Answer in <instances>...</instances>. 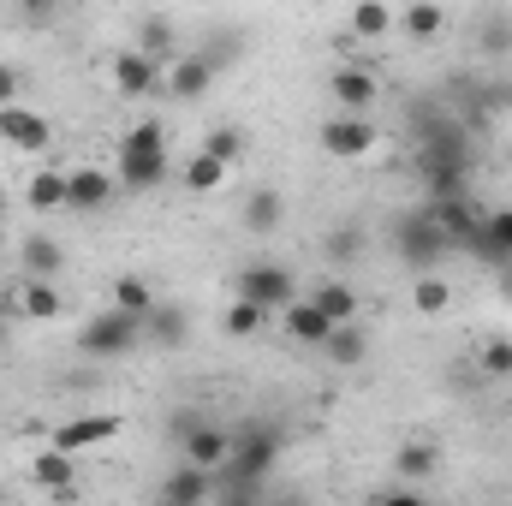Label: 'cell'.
Here are the masks:
<instances>
[{"label":"cell","mask_w":512,"mask_h":506,"mask_svg":"<svg viewBox=\"0 0 512 506\" xmlns=\"http://www.w3.org/2000/svg\"><path fill=\"white\" fill-rule=\"evenodd\" d=\"M364 245H370L364 227H358V221H340V227L322 239V256H328V268H352V262L364 256Z\"/></svg>","instance_id":"24"},{"label":"cell","mask_w":512,"mask_h":506,"mask_svg":"<svg viewBox=\"0 0 512 506\" xmlns=\"http://www.w3.org/2000/svg\"><path fill=\"white\" fill-rule=\"evenodd\" d=\"M429 215L441 221V233H447L459 251H465V239H471V233H477V221H483V215L471 209V197H441V203H429Z\"/></svg>","instance_id":"20"},{"label":"cell","mask_w":512,"mask_h":506,"mask_svg":"<svg viewBox=\"0 0 512 506\" xmlns=\"http://www.w3.org/2000/svg\"><path fill=\"white\" fill-rule=\"evenodd\" d=\"M126 423H120V411H96V417H72V423H60L54 429V447H66V453H90V447H102V441H114Z\"/></svg>","instance_id":"13"},{"label":"cell","mask_w":512,"mask_h":506,"mask_svg":"<svg viewBox=\"0 0 512 506\" xmlns=\"http://www.w3.org/2000/svg\"><path fill=\"white\" fill-rule=\"evenodd\" d=\"M328 364H340V370H352V364H364V352H370V340L358 334V322H334L328 328V340L316 346Z\"/></svg>","instance_id":"21"},{"label":"cell","mask_w":512,"mask_h":506,"mask_svg":"<svg viewBox=\"0 0 512 506\" xmlns=\"http://www.w3.org/2000/svg\"><path fill=\"white\" fill-rule=\"evenodd\" d=\"M18 310H24L30 322H54L66 304H60V292H54L48 280H24V292H18Z\"/></svg>","instance_id":"28"},{"label":"cell","mask_w":512,"mask_h":506,"mask_svg":"<svg viewBox=\"0 0 512 506\" xmlns=\"http://www.w3.org/2000/svg\"><path fill=\"white\" fill-rule=\"evenodd\" d=\"M30 471H36V483H42V489H54L60 501H72V495H78V483H72V453H66V447L36 453V459H30Z\"/></svg>","instance_id":"22"},{"label":"cell","mask_w":512,"mask_h":506,"mask_svg":"<svg viewBox=\"0 0 512 506\" xmlns=\"http://www.w3.org/2000/svg\"><path fill=\"white\" fill-rule=\"evenodd\" d=\"M417 167H471V126L459 114L435 120L417 137Z\"/></svg>","instance_id":"5"},{"label":"cell","mask_w":512,"mask_h":506,"mask_svg":"<svg viewBox=\"0 0 512 506\" xmlns=\"http://www.w3.org/2000/svg\"><path fill=\"white\" fill-rule=\"evenodd\" d=\"M310 298H316V304H322V310H328L334 322H358V292H352L346 280H322V286H316Z\"/></svg>","instance_id":"32"},{"label":"cell","mask_w":512,"mask_h":506,"mask_svg":"<svg viewBox=\"0 0 512 506\" xmlns=\"http://www.w3.org/2000/svg\"><path fill=\"white\" fill-rule=\"evenodd\" d=\"M328 90H334V102H340L346 114H370V108H376V96H382L376 72H364V66H340V72L328 78Z\"/></svg>","instance_id":"14"},{"label":"cell","mask_w":512,"mask_h":506,"mask_svg":"<svg viewBox=\"0 0 512 506\" xmlns=\"http://www.w3.org/2000/svg\"><path fill=\"white\" fill-rule=\"evenodd\" d=\"M465 179H471V167H423V197H429V203L465 197Z\"/></svg>","instance_id":"33"},{"label":"cell","mask_w":512,"mask_h":506,"mask_svg":"<svg viewBox=\"0 0 512 506\" xmlns=\"http://www.w3.org/2000/svg\"><path fill=\"white\" fill-rule=\"evenodd\" d=\"M393 30V12H387L382 0H352V36L358 42H376Z\"/></svg>","instance_id":"30"},{"label":"cell","mask_w":512,"mask_h":506,"mask_svg":"<svg viewBox=\"0 0 512 506\" xmlns=\"http://www.w3.org/2000/svg\"><path fill=\"white\" fill-rule=\"evenodd\" d=\"M435 465H441L435 441H399V453H393V471H399L405 483H429V477H435Z\"/></svg>","instance_id":"23"},{"label":"cell","mask_w":512,"mask_h":506,"mask_svg":"<svg viewBox=\"0 0 512 506\" xmlns=\"http://www.w3.org/2000/svg\"><path fill=\"white\" fill-rule=\"evenodd\" d=\"M411 304H417L423 316H441V310L453 304V292H447V280H441V274H417V292H411Z\"/></svg>","instance_id":"34"},{"label":"cell","mask_w":512,"mask_h":506,"mask_svg":"<svg viewBox=\"0 0 512 506\" xmlns=\"http://www.w3.org/2000/svg\"><path fill=\"white\" fill-rule=\"evenodd\" d=\"M0 137H6L12 149H24V155H42V149L54 143V126H48V114H36V108H24V102H6V108H0Z\"/></svg>","instance_id":"9"},{"label":"cell","mask_w":512,"mask_h":506,"mask_svg":"<svg viewBox=\"0 0 512 506\" xmlns=\"http://www.w3.org/2000/svg\"><path fill=\"white\" fill-rule=\"evenodd\" d=\"M114 173H102V167H72L66 173V209L72 215H96V209H108L114 203Z\"/></svg>","instance_id":"12"},{"label":"cell","mask_w":512,"mask_h":506,"mask_svg":"<svg viewBox=\"0 0 512 506\" xmlns=\"http://www.w3.org/2000/svg\"><path fill=\"white\" fill-rule=\"evenodd\" d=\"M477 48H483V54H512V24L507 18H489L483 36H477Z\"/></svg>","instance_id":"38"},{"label":"cell","mask_w":512,"mask_h":506,"mask_svg":"<svg viewBox=\"0 0 512 506\" xmlns=\"http://www.w3.org/2000/svg\"><path fill=\"white\" fill-rule=\"evenodd\" d=\"M280 221H286V197H280V191L262 185V191L245 197V227H251V233H274Z\"/></svg>","instance_id":"25"},{"label":"cell","mask_w":512,"mask_h":506,"mask_svg":"<svg viewBox=\"0 0 512 506\" xmlns=\"http://www.w3.org/2000/svg\"><path fill=\"white\" fill-rule=\"evenodd\" d=\"M274 465H280V429H268V423H245V429L233 435L227 465H215V489H227V483H268Z\"/></svg>","instance_id":"2"},{"label":"cell","mask_w":512,"mask_h":506,"mask_svg":"<svg viewBox=\"0 0 512 506\" xmlns=\"http://www.w3.org/2000/svg\"><path fill=\"white\" fill-rule=\"evenodd\" d=\"M215 495V471H203V465H179L173 477H161V501L167 506H197V501H209Z\"/></svg>","instance_id":"15"},{"label":"cell","mask_w":512,"mask_h":506,"mask_svg":"<svg viewBox=\"0 0 512 506\" xmlns=\"http://www.w3.org/2000/svg\"><path fill=\"white\" fill-rule=\"evenodd\" d=\"M179 447H185V459H191V465L215 471V465H227V453H233V435H227V429H215V423H203V429H191Z\"/></svg>","instance_id":"19"},{"label":"cell","mask_w":512,"mask_h":506,"mask_svg":"<svg viewBox=\"0 0 512 506\" xmlns=\"http://www.w3.org/2000/svg\"><path fill=\"white\" fill-rule=\"evenodd\" d=\"M18 90H24V78H18L12 66H0V108H6V102H18Z\"/></svg>","instance_id":"42"},{"label":"cell","mask_w":512,"mask_h":506,"mask_svg":"<svg viewBox=\"0 0 512 506\" xmlns=\"http://www.w3.org/2000/svg\"><path fill=\"white\" fill-rule=\"evenodd\" d=\"M143 340H155V346L179 352V346L191 340V316H185V310H173V304H149V316H143Z\"/></svg>","instance_id":"18"},{"label":"cell","mask_w":512,"mask_h":506,"mask_svg":"<svg viewBox=\"0 0 512 506\" xmlns=\"http://www.w3.org/2000/svg\"><path fill=\"white\" fill-rule=\"evenodd\" d=\"M24 24L30 30H48L54 24V0H24Z\"/></svg>","instance_id":"40"},{"label":"cell","mask_w":512,"mask_h":506,"mask_svg":"<svg viewBox=\"0 0 512 506\" xmlns=\"http://www.w3.org/2000/svg\"><path fill=\"white\" fill-rule=\"evenodd\" d=\"M167 173H173V167H167V131H161V120H143V126H131L126 137H120L114 179H120L126 191H155Z\"/></svg>","instance_id":"1"},{"label":"cell","mask_w":512,"mask_h":506,"mask_svg":"<svg viewBox=\"0 0 512 506\" xmlns=\"http://www.w3.org/2000/svg\"><path fill=\"white\" fill-rule=\"evenodd\" d=\"M322 149L334 155V161H358V155H370L376 149V126H370V114H334L328 126H322Z\"/></svg>","instance_id":"7"},{"label":"cell","mask_w":512,"mask_h":506,"mask_svg":"<svg viewBox=\"0 0 512 506\" xmlns=\"http://www.w3.org/2000/svg\"><path fill=\"white\" fill-rule=\"evenodd\" d=\"M477 364H483V376H512V340H489Z\"/></svg>","instance_id":"39"},{"label":"cell","mask_w":512,"mask_h":506,"mask_svg":"<svg viewBox=\"0 0 512 506\" xmlns=\"http://www.w3.org/2000/svg\"><path fill=\"white\" fill-rule=\"evenodd\" d=\"M137 48H143V54H155V60H167V54H173V24H167V18H143Z\"/></svg>","instance_id":"35"},{"label":"cell","mask_w":512,"mask_h":506,"mask_svg":"<svg viewBox=\"0 0 512 506\" xmlns=\"http://www.w3.org/2000/svg\"><path fill=\"white\" fill-rule=\"evenodd\" d=\"M328 328H334V316H328L316 298H292V304H286V334H292L298 346H322Z\"/></svg>","instance_id":"16"},{"label":"cell","mask_w":512,"mask_h":506,"mask_svg":"<svg viewBox=\"0 0 512 506\" xmlns=\"http://www.w3.org/2000/svg\"><path fill=\"white\" fill-rule=\"evenodd\" d=\"M393 251H399L405 268L429 274L441 256L453 251V239L441 233V221H435V215H429V203H423V209H399V215H393Z\"/></svg>","instance_id":"3"},{"label":"cell","mask_w":512,"mask_h":506,"mask_svg":"<svg viewBox=\"0 0 512 506\" xmlns=\"http://www.w3.org/2000/svg\"><path fill=\"white\" fill-rule=\"evenodd\" d=\"M18 268H24L30 280H54V274L66 268V245L48 239V233H30V239L18 245Z\"/></svg>","instance_id":"17"},{"label":"cell","mask_w":512,"mask_h":506,"mask_svg":"<svg viewBox=\"0 0 512 506\" xmlns=\"http://www.w3.org/2000/svg\"><path fill=\"white\" fill-rule=\"evenodd\" d=\"M495 274H501V292L512 298V262H507V268H495Z\"/></svg>","instance_id":"43"},{"label":"cell","mask_w":512,"mask_h":506,"mask_svg":"<svg viewBox=\"0 0 512 506\" xmlns=\"http://www.w3.org/2000/svg\"><path fill=\"white\" fill-rule=\"evenodd\" d=\"M399 30H405L411 42H435V36L447 30V12H441L435 0H417V6H405V18H399Z\"/></svg>","instance_id":"26"},{"label":"cell","mask_w":512,"mask_h":506,"mask_svg":"<svg viewBox=\"0 0 512 506\" xmlns=\"http://www.w3.org/2000/svg\"><path fill=\"white\" fill-rule=\"evenodd\" d=\"M203 423H209L203 411H173V441H185V435H191V429H203Z\"/></svg>","instance_id":"41"},{"label":"cell","mask_w":512,"mask_h":506,"mask_svg":"<svg viewBox=\"0 0 512 506\" xmlns=\"http://www.w3.org/2000/svg\"><path fill=\"white\" fill-rule=\"evenodd\" d=\"M239 292L256 298V304H268V310H286L298 298V274L280 268V262H251V268H239Z\"/></svg>","instance_id":"6"},{"label":"cell","mask_w":512,"mask_h":506,"mask_svg":"<svg viewBox=\"0 0 512 506\" xmlns=\"http://www.w3.org/2000/svg\"><path fill=\"white\" fill-rule=\"evenodd\" d=\"M114 304L131 310V316H149V304H155V298H149V286H143L137 274H126V280H114Z\"/></svg>","instance_id":"37"},{"label":"cell","mask_w":512,"mask_h":506,"mask_svg":"<svg viewBox=\"0 0 512 506\" xmlns=\"http://www.w3.org/2000/svg\"><path fill=\"white\" fill-rule=\"evenodd\" d=\"M203 149H209V155H221V161L233 167V161L245 155V131H239V126H215L209 137H203Z\"/></svg>","instance_id":"36"},{"label":"cell","mask_w":512,"mask_h":506,"mask_svg":"<svg viewBox=\"0 0 512 506\" xmlns=\"http://www.w3.org/2000/svg\"><path fill=\"white\" fill-rule=\"evenodd\" d=\"M215 78H221V60H215V54L203 48V54H191V60H179V66L167 72V84H161V90H167L173 102H203V96L215 90Z\"/></svg>","instance_id":"11"},{"label":"cell","mask_w":512,"mask_h":506,"mask_svg":"<svg viewBox=\"0 0 512 506\" xmlns=\"http://www.w3.org/2000/svg\"><path fill=\"white\" fill-rule=\"evenodd\" d=\"M137 346H143V316H131L120 304H108L102 316H90V322L78 328V352H84V358H102V364L126 358Z\"/></svg>","instance_id":"4"},{"label":"cell","mask_w":512,"mask_h":506,"mask_svg":"<svg viewBox=\"0 0 512 506\" xmlns=\"http://www.w3.org/2000/svg\"><path fill=\"white\" fill-rule=\"evenodd\" d=\"M465 251L477 256L483 268H507L512 262V209H489L477 221V233L465 239Z\"/></svg>","instance_id":"10"},{"label":"cell","mask_w":512,"mask_h":506,"mask_svg":"<svg viewBox=\"0 0 512 506\" xmlns=\"http://www.w3.org/2000/svg\"><path fill=\"white\" fill-rule=\"evenodd\" d=\"M268 316H274L268 304H256V298H245V292H239V298L227 304V316H221V322H227V334H233V340H251Z\"/></svg>","instance_id":"29"},{"label":"cell","mask_w":512,"mask_h":506,"mask_svg":"<svg viewBox=\"0 0 512 506\" xmlns=\"http://www.w3.org/2000/svg\"><path fill=\"white\" fill-rule=\"evenodd\" d=\"M161 84H167V72H161L155 54H143V48H120V54H114V90H120V96L137 102V96H155Z\"/></svg>","instance_id":"8"},{"label":"cell","mask_w":512,"mask_h":506,"mask_svg":"<svg viewBox=\"0 0 512 506\" xmlns=\"http://www.w3.org/2000/svg\"><path fill=\"white\" fill-rule=\"evenodd\" d=\"M24 203H30L36 215H54V209H66V173H30V185H24Z\"/></svg>","instance_id":"27"},{"label":"cell","mask_w":512,"mask_h":506,"mask_svg":"<svg viewBox=\"0 0 512 506\" xmlns=\"http://www.w3.org/2000/svg\"><path fill=\"white\" fill-rule=\"evenodd\" d=\"M179 179H185V191H215V185L227 179V161H221V155H209V149H197V155L185 161V173H179Z\"/></svg>","instance_id":"31"}]
</instances>
